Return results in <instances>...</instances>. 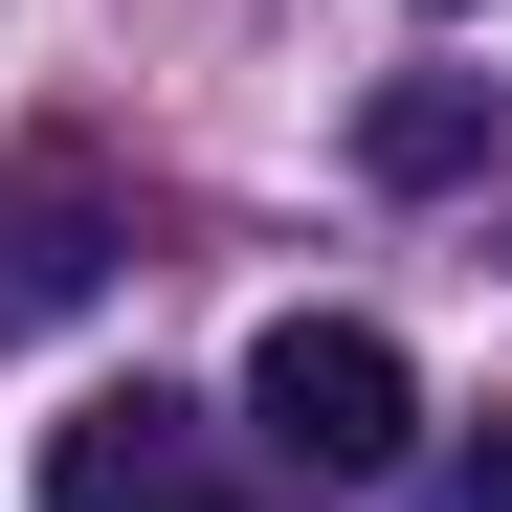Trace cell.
<instances>
[{"instance_id": "cell-1", "label": "cell", "mask_w": 512, "mask_h": 512, "mask_svg": "<svg viewBox=\"0 0 512 512\" xmlns=\"http://www.w3.org/2000/svg\"><path fill=\"white\" fill-rule=\"evenodd\" d=\"M245 446L312 468V490H379V468L423 446L401 334H379V312H268V334H245Z\"/></svg>"}, {"instance_id": "cell-2", "label": "cell", "mask_w": 512, "mask_h": 512, "mask_svg": "<svg viewBox=\"0 0 512 512\" xmlns=\"http://www.w3.org/2000/svg\"><path fill=\"white\" fill-rule=\"evenodd\" d=\"M45 512H245V490H223V423H201V401L112 379V401L45 423Z\"/></svg>"}, {"instance_id": "cell-3", "label": "cell", "mask_w": 512, "mask_h": 512, "mask_svg": "<svg viewBox=\"0 0 512 512\" xmlns=\"http://www.w3.org/2000/svg\"><path fill=\"white\" fill-rule=\"evenodd\" d=\"M112 290V179L90 156H0V334H67Z\"/></svg>"}, {"instance_id": "cell-4", "label": "cell", "mask_w": 512, "mask_h": 512, "mask_svg": "<svg viewBox=\"0 0 512 512\" xmlns=\"http://www.w3.org/2000/svg\"><path fill=\"white\" fill-rule=\"evenodd\" d=\"M468 156H490V90H446V67H423V90H379V112H357V179H401V201H446Z\"/></svg>"}, {"instance_id": "cell-5", "label": "cell", "mask_w": 512, "mask_h": 512, "mask_svg": "<svg viewBox=\"0 0 512 512\" xmlns=\"http://www.w3.org/2000/svg\"><path fill=\"white\" fill-rule=\"evenodd\" d=\"M446 512H512V423H490V446H468V468H446Z\"/></svg>"}, {"instance_id": "cell-6", "label": "cell", "mask_w": 512, "mask_h": 512, "mask_svg": "<svg viewBox=\"0 0 512 512\" xmlns=\"http://www.w3.org/2000/svg\"><path fill=\"white\" fill-rule=\"evenodd\" d=\"M446 23H468V0H446Z\"/></svg>"}]
</instances>
